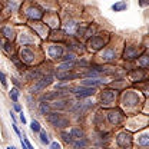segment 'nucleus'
I'll use <instances>...</instances> for the list:
<instances>
[{
  "mask_svg": "<svg viewBox=\"0 0 149 149\" xmlns=\"http://www.w3.org/2000/svg\"><path fill=\"white\" fill-rule=\"evenodd\" d=\"M142 103H145V100L142 99V96L139 93L136 91H133V89L125 91L122 93V96H120V109L125 112V115L126 113H129L130 116L136 115L139 106Z\"/></svg>",
  "mask_w": 149,
  "mask_h": 149,
  "instance_id": "obj_1",
  "label": "nucleus"
},
{
  "mask_svg": "<svg viewBox=\"0 0 149 149\" xmlns=\"http://www.w3.org/2000/svg\"><path fill=\"white\" fill-rule=\"evenodd\" d=\"M20 10H22L20 13L24 16V19L27 22H32V23L40 22L45 17V12L40 9V6L37 3H22Z\"/></svg>",
  "mask_w": 149,
  "mask_h": 149,
  "instance_id": "obj_2",
  "label": "nucleus"
},
{
  "mask_svg": "<svg viewBox=\"0 0 149 149\" xmlns=\"http://www.w3.org/2000/svg\"><path fill=\"white\" fill-rule=\"evenodd\" d=\"M16 43L22 47H37V45L40 43V39L33 33V30L26 26L23 32H19L16 33Z\"/></svg>",
  "mask_w": 149,
  "mask_h": 149,
  "instance_id": "obj_3",
  "label": "nucleus"
},
{
  "mask_svg": "<svg viewBox=\"0 0 149 149\" xmlns=\"http://www.w3.org/2000/svg\"><path fill=\"white\" fill-rule=\"evenodd\" d=\"M17 56L24 66H32V65H37L39 57H42V53L36 47H20Z\"/></svg>",
  "mask_w": 149,
  "mask_h": 149,
  "instance_id": "obj_4",
  "label": "nucleus"
},
{
  "mask_svg": "<svg viewBox=\"0 0 149 149\" xmlns=\"http://www.w3.org/2000/svg\"><path fill=\"white\" fill-rule=\"evenodd\" d=\"M126 126V130H129L130 133L133 130H141V129H145L146 125H148V116L145 113H136V115H132L129 118H126L125 123Z\"/></svg>",
  "mask_w": 149,
  "mask_h": 149,
  "instance_id": "obj_5",
  "label": "nucleus"
},
{
  "mask_svg": "<svg viewBox=\"0 0 149 149\" xmlns=\"http://www.w3.org/2000/svg\"><path fill=\"white\" fill-rule=\"evenodd\" d=\"M118 99H119V92L111 88H105L99 93V105L102 108H108V109L115 108L118 103Z\"/></svg>",
  "mask_w": 149,
  "mask_h": 149,
  "instance_id": "obj_6",
  "label": "nucleus"
},
{
  "mask_svg": "<svg viewBox=\"0 0 149 149\" xmlns=\"http://www.w3.org/2000/svg\"><path fill=\"white\" fill-rule=\"evenodd\" d=\"M46 120L55 128V129H66L68 126H70V119L66 118L65 115H62L60 112H50L49 115H46Z\"/></svg>",
  "mask_w": 149,
  "mask_h": 149,
  "instance_id": "obj_7",
  "label": "nucleus"
},
{
  "mask_svg": "<svg viewBox=\"0 0 149 149\" xmlns=\"http://www.w3.org/2000/svg\"><path fill=\"white\" fill-rule=\"evenodd\" d=\"M126 116L125 112L122 111L120 108H111L108 109L106 113H105V119L108 120V123L112 125V126H119V125H123L125 120H126Z\"/></svg>",
  "mask_w": 149,
  "mask_h": 149,
  "instance_id": "obj_8",
  "label": "nucleus"
},
{
  "mask_svg": "<svg viewBox=\"0 0 149 149\" xmlns=\"http://www.w3.org/2000/svg\"><path fill=\"white\" fill-rule=\"evenodd\" d=\"M111 36L109 35H95L93 37L88 39V49L91 52H100L109 45Z\"/></svg>",
  "mask_w": 149,
  "mask_h": 149,
  "instance_id": "obj_9",
  "label": "nucleus"
},
{
  "mask_svg": "<svg viewBox=\"0 0 149 149\" xmlns=\"http://www.w3.org/2000/svg\"><path fill=\"white\" fill-rule=\"evenodd\" d=\"M115 143L118 149H133V135L129 130H119L115 135Z\"/></svg>",
  "mask_w": 149,
  "mask_h": 149,
  "instance_id": "obj_10",
  "label": "nucleus"
},
{
  "mask_svg": "<svg viewBox=\"0 0 149 149\" xmlns=\"http://www.w3.org/2000/svg\"><path fill=\"white\" fill-rule=\"evenodd\" d=\"M119 49L116 47V46H113V45H108L105 49H102L100 52H99V60L102 62V63H105V65H111L113 63L118 57H119Z\"/></svg>",
  "mask_w": 149,
  "mask_h": 149,
  "instance_id": "obj_11",
  "label": "nucleus"
},
{
  "mask_svg": "<svg viewBox=\"0 0 149 149\" xmlns=\"http://www.w3.org/2000/svg\"><path fill=\"white\" fill-rule=\"evenodd\" d=\"M145 49L141 47V45H136V43H126L125 45V49H123V53L122 57L126 60V62H132V60H136L139 56L143 53Z\"/></svg>",
  "mask_w": 149,
  "mask_h": 149,
  "instance_id": "obj_12",
  "label": "nucleus"
},
{
  "mask_svg": "<svg viewBox=\"0 0 149 149\" xmlns=\"http://www.w3.org/2000/svg\"><path fill=\"white\" fill-rule=\"evenodd\" d=\"M46 53L50 60H60L65 55V47L60 43H49L46 47Z\"/></svg>",
  "mask_w": 149,
  "mask_h": 149,
  "instance_id": "obj_13",
  "label": "nucleus"
},
{
  "mask_svg": "<svg viewBox=\"0 0 149 149\" xmlns=\"http://www.w3.org/2000/svg\"><path fill=\"white\" fill-rule=\"evenodd\" d=\"M70 93H73L74 96H76V99L82 100L83 97L93 96V95L96 93V89H95V88H86V86H72Z\"/></svg>",
  "mask_w": 149,
  "mask_h": 149,
  "instance_id": "obj_14",
  "label": "nucleus"
},
{
  "mask_svg": "<svg viewBox=\"0 0 149 149\" xmlns=\"http://www.w3.org/2000/svg\"><path fill=\"white\" fill-rule=\"evenodd\" d=\"M16 30L12 24H1L0 26V37L6 42H15L16 39Z\"/></svg>",
  "mask_w": 149,
  "mask_h": 149,
  "instance_id": "obj_15",
  "label": "nucleus"
},
{
  "mask_svg": "<svg viewBox=\"0 0 149 149\" xmlns=\"http://www.w3.org/2000/svg\"><path fill=\"white\" fill-rule=\"evenodd\" d=\"M32 30H33V33L36 35L40 40L43 39V37H47L49 36V27L43 23V22H36V23H30V26H29Z\"/></svg>",
  "mask_w": 149,
  "mask_h": 149,
  "instance_id": "obj_16",
  "label": "nucleus"
},
{
  "mask_svg": "<svg viewBox=\"0 0 149 149\" xmlns=\"http://www.w3.org/2000/svg\"><path fill=\"white\" fill-rule=\"evenodd\" d=\"M43 23L49 27V30H50V29H59V26H60L59 15H57L56 12H49V13H46L45 17H43Z\"/></svg>",
  "mask_w": 149,
  "mask_h": 149,
  "instance_id": "obj_17",
  "label": "nucleus"
},
{
  "mask_svg": "<svg viewBox=\"0 0 149 149\" xmlns=\"http://www.w3.org/2000/svg\"><path fill=\"white\" fill-rule=\"evenodd\" d=\"M146 70L145 69H141V68H135V69H130L129 72H128V79H129L130 82H145L146 80Z\"/></svg>",
  "mask_w": 149,
  "mask_h": 149,
  "instance_id": "obj_18",
  "label": "nucleus"
},
{
  "mask_svg": "<svg viewBox=\"0 0 149 149\" xmlns=\"http://www.w3.org/2000/svg\"><path fill=\"white\" fill-rule=\"evenodd\" d=\"M72 105H73V100H69V99H57V100L50 103V109H53V112L65 111V109L70 108Z\"/></svg>",
  "mask_w": 149,
  "mask_h": 149,
  "instance_id": "obj_19",
  "label": "nucleus"
},
{
  "mask_svg": "<svg viewBox=\"0 0 149 149\" xmlns=\"http://www.w3.org/2000/svg\"><path fill=\"white\" fill-rule=\"evenodd\" d=\"M53 76L60 82H69V80H74V79L82 77L80 73H76V72H72V70L70 72H56Z\"/></svg>",
  "mask_w": 149,
  "mask_h": 149,
  "instance_id": "obj_20",
  "label": "nucleus"
},
{
  "mask_svg": "<svg viewBox=\"0 0 149 149\" xmlns=\"http://www.w3.org/2000/svg\"><path fill=\"white\" fill-rule=\"evenodd\" d=\"M135 145L138 148H149V135L143 132V133H138L136 138L133 136V146Z\"/></svg>",
  "mask_w": 149,
  "mask_h": 149,
  "instance_id": "obj_21",
  "label": "nucleus"
},
{
  "mask_svg": "<svg viewBox=\"0 0 149 149\" xmlns=\"http://www.w3.org/2000/svg\"><path fill=\"white\" fill-rule=\"evenodd\" d=\"M20 4L17 1H6V3H1V6H4L6 9H1V13H7V15H12V13H16L19 9H20Z\"/></svg>",
  "mask_w": 149,
  "mask_h": 149,
  "instance_id": "obj_22",
  "label": "nucleus"
},
{
  "mask_svg": "<svg viewBox=\"0 0 149 149\" xmlns=\"http://www.w3.org/2000/svg\"><path fill=\"white\" fill-rule=\"evenodd\" d=\"M103 85V80L100 79H83L80 82V86H86V88H97V86H102Z\"/></svg>",
  "mask_w": 149,
  "mask_h": 149,
  "instance_id": "obj_23",
  "label": "nucleus"
},
{
  "mask_svg": "<svg viewBox=\"0 0 149 149\" xmlns=\"http://www.w3.org/2000/svg\"><path fill=\"white\" fill-rule=\"evenodd\" d=\"M69 135L72 136V139L73 141H77V139H83V138H86V135H85V130L82 129V128H79V126H74L70 129L69 132Z\"/></svg>",
  "mask_w": 149,
  "mask_h": 149,
  "instance_id": "obj_24",
  "label": "nucleus"
},
{
  "mask_svg": "<svg viewBox=\"0 0 149 149\" xmlns=\"http://www.w3.org/2000/svg\"><path fill=\"white\" fill-rule=\"evenodd\" d=\"M74 62H76V60H74ZM74 62H63V63H60V65L56 68V72H70V70H73V68L76 66Z\"/></svg>",
  "mask_w": 149,
  "mask_h": 149,
  "instance_id": "obj_25",
  "label": "nucleus"
},
{
  "mask_svg": "<svg viewBox=\"0 0 149 149\" xmlns=\"http://www.w3.org/2000/svg\"><path fill=\"white\" fill-rule=\"evenodd\" d=\"M138 68L145 69V70L149 68V57L146 53H142V55L138 57Z\"/></svg>",
  "mask_w": 149,
  "mask_h": 149,
  "instance_id": "obj_26",
  "label": "nucleus"
},
{
  "mask_svg": "<svg viewBox=\"0 0 149 149\" xmlns=\"http://www.w3.org/2000/svg\"><path fill=\"white\" fill-rule=\"evenodd\" d=\"M89 145V139L88 138H83V139H77L72 142V146L73 149H86Z\"/></svg>",
  "mask_w": 149,
  "mask_h": 149,
  "instance_id": "obj_27",
  "label": "nucleus"
},
{
  "mask_svg": "<svg viewBox=\"0 0 149 149\" xmlns=\"http://www.w3.org/2000/svg\"><path fill=\"white\" fill-rule=\"evenodd\" d=\"M10 60H12V62L15 63V66L17 68V69L20 70V72H24V70L27 69V66H24V65H23V62H22V60L19 59V56L16 55V53H15V55H12V56H10Z\"/></svg>",
  "mask_w": 149,
  "mask_h": 149,
  "instance_id": "obj_28",
  "label": "nucleus"
},
{
  "mask_svg": "<svg viewBox=\"0 0 149 149\" xmlns=\"http://www.w3.org/2000/svg\"><path fill=\"white\" fill-rule=\"evenodd\" d=\"M4 53H7L9 56L15 55V50H16V45L13 43V42H4V46H3V49H1Z\"/></svg>",
  "mask_w": 149,
  "mask_h": 149,
  "instance_id": "obj_29",
  "label": "nucleus"
},
{
  "mask_svg": "<svg viewBox=\"0 0 149 149\" xmlns=\"http://www.w3.org/2000/svg\"><path fill=\"white\" fill-rule=\"evenodd\" d=\"M39 112H40V115H49L52 109H50V103H47V102H40V105H39Z\"/></svg>",
  "mask_w": 149,
  "mask_h": 149,
  "instance_id": "obj_30",
  "label": "nucleus"
},
{
  "mask_svg": "<svg viewBox=\"0 0 149 149\" xmlns=\"http://www.w3.org/2000/svg\"><path fill=\"white\" fill-rule=\"evenodd\" d=\"M59 136L62 138V141L65 142V143H70L72 145V142H73V139H72V136L69 135V132H66V130H60V133H59Z\"/></svg>",
  "mask_w": 149,
  "mask_h": 149,
  "instance_id": "obj_31",
  "label": "nucleus"
},
{
  "mask_svg": "<svg viewBox=\"0 0 149 149\" xmlns=\"http://www.w3.org/2000/svg\"><path fill=\"white\" fill-rule=\"evenodd\" d=\"M128 7V4L125 3V1H118V3H115L113 6H112V10L113 12H122V10H125Z\"/></svg>",
  "mask_w": 149,
  "mask_h": 149,
  "instance_id": "obj_32",
  "label": "nucleus"
},
{
  "mask_svg": "<svg viewBox=\"0 0 149 149\" xmlns=\"http://www.w3.org/2000/svg\"><path fill=\"white\" fill-rule=\"evenodd\" d=\"M9 96H10V99H12L15 103H17V99H19V96H20L19 89H16V88H12V91L9 92Z\"/></svg>",
  "mask_w": 149,
  "mask_h": 149,
  "instance_id": "obj_33",
  "label": "nucleus"
},
{
  "mask_svg": "<svg viewBox=\"0 0 149 149\" xmlns=\"http://www.w3.org/2000/svg\"><path fill=\"white\" fill-rule=\"evenodd\" d=\"M39 138H40V142H42V143H45V145H49V143H50L46 130H40V132H39Z\"/></svg>",
  "mask_w": 149,
  "mask_h": 149,
  "instance_id": "obj_34",
  "label": "nucleus"
},
{
  "mask_svg": "<svg viewBox=\"0 0 149 149\" xmlns=\"http://www.w3.org/2000/svg\"><path fill=\"white\" fill-rule=\"evenodd\" d=\"M62 62H74L76 60V55L74 53H66V55H63L62 56V59H60Z\"/></svg>",
  "mask_w": 149,
  "mask_h": 149,
  "instance_id": "obj_35",
  "label": "nucleus"
},
{
  "mask_svg": "<svg viewBox=\"0 0 149 149\" xmlns=\"http://www.w3.org/2000/svg\"><path fill=\"white\" fill-rule=\"evenodd\" d=\"M30 129L33 130L35 133H39V132L42 130V128H40V123H39L37 120H35V119H33V120H32V123H30Z\"/></svg>",
  "mask_w": 149,
  "mask_h": 149,
  "instance_id": "obj_36",
  "label": "nucleus"
},
{
  "mask_svg": "<svg viewBox=\"0 0 149 149\" xmlns=\"http://www.w3.org/2000/svg\"><path fill=\"white\" fill-rule=\"evenodd\" d=\"M0 82H1V85H3V86H6V85H7V80H6V74L3 73L1 70H0Z\"/></svg>",
  "mask_w": 149,
  "mask_h": 149,
  "instance_id": "obj_37",
  "label": "nucleus"
},
{
  "mask_svg": "<svg viewBox=\"0 0 149 149\" xmlns=\"http://www.w3.org/2000/svg\"><path fill=\"white\" fill-rule=\"evenodd\" d=\"M49 148L50 149H60V143L56 141V142H52V143H49Z\"/></svg>",
  "mask_w": 149,
  "mask_h": 149,
  "instance_id": "obj_38",
  "label": "nucleus"
},
{
  "mask_svg": "<svg viewBox=\"0 0 149 149\" xmlns=\"http://www.w3.org/2000/svg\"><path fill=\"white\" fill-rule=\"evenodd\" d=\"M12 80H13V83L16 85V89H20V88H22V83L19 82V79H16V77H12Z\"/></svg>",
  "mask_w": 149,
  "mask_h": 149,
  "instance_id": "obj_39",
  "label": "nucleus"
},
{
  "mask_svg": "<svg viewBox=\"0 0 149 149\" xmlns=\"http://www.w3.org/2000/svg\"><path fill=\"white\" fill-rule=\"evenodd\" d=\"M13 109H15L16 112H19V113H20V112H22V106H20L19 103H13Z\"/></svg>",
  "mask_w": 149,
  "mask_h": 149,
  "instance_id": "obj_40",
  "label": "nucleus"
},
{
  "mask_svg": "<svg viewBox=\"0 0 149 149\" xmlns=\"http://www.w3.org/2000/svg\"><path fill=\"white\" fill-rule=\"evenodd\" d=\"M19 118H20V120H22V122H23V125H24V123H26V118H24L23 112H20V116H19Z\"/></svg>",
  "mask_w": 149,
  "mask_h": 149,
  "instance_id": "obj_41",
  "label": "nucleus"
},
{
  "mask_svg": "<svg viewBox=\"0 0 149 149\" xmlns=\"http://www.w3.org/2000/svg\"><path fill=\"white\" fill-rule=\"evenodd\" d=\"M12 126H13V129H15V132H16V133H17L19 136H20V130H19L17 125H16V123H13V125H12Z\"/></svg>",
  "mask_w": 149,
  "mask_h": 149,
  "instance_id": "obj_42",
  "label": "nucleus"
},
{
  "mask_svg": "<svg viewBox=\"0 0 149 149\" xmlns=\"http://www.w3.org/2000/svg\"><path fill=\"white\" fill-rule=\"evenodd\" d=\"M4 42H6V40H3V39L0 37V49H3V46H4Z\"/></svg>",
  "mask_w": 149,
  "mask_h": 149,
  "instance_id": "obj_43",
  "label": "nucleus"
},
{
  "mask_svg": "<svg viewBox=\"0 0 149 149\" xmlns=\"http://www.w3.org/2000/svg\"><path fill=\"white\" fill-rule=\"evenodd\" d=\"M20 143H22V148H23V149H27V148H26V145L23 143V141H20Z\"/></svg>",
  "mask_w": 149,
  "mask_h": 149,
  "instance_id": "obj_44",
  "label": "nucleus"
},
{
  "mask_svg": "<svg viewBox=\"0 0 149 149\" xmlns=\"http://www.w3.org/2000/svg\"><path fill=\"white\" fill-rule=\"evenodd\" d=\"M1 9H3V6H1V3H0V15H1Z\"/></svg>",
  "mask_w": 149,
  "mask_h": 149,
  "instance_id": "obj_45",
  "label": "nucleus"
},
{
  "mask_svg": "<svg viewBox=\"0 0 149 149\" xmlns=\"http://www.w3.org/2000/svg\"><path fill=\"white\" fill-rule=\"evenodd\" d=\"M7 149H16V148H15V146H9Z\"/></svg>",
  "mask_w": 149,
  "mask_h": 149,
  "instance_id": "obj_46",
  "label": "nucleus"
},
{
  "mask_svg": "<svg viewBox=\"0 0 149 149\" xmlns=\"http://www.w3.org/2000/svg\"><path fill=\"white\" fill-rule=\"evenodd\" d=\"M89 149H100V148H97V146H96V148H89Z\"/></svg>",
  "mask_w": 149,
  "mask_h": 149,
  "instance_id": "obj_47",
  "label": "nucleus"
},
{
  "mask_svg": "<svg viewBox=\"0 0 149 149\" xmlns=\"http://www.w3.org/2000/svg\"><path fill=\"white\" fill-rule=\"evenodd\" d=\"M139 149H148V148H139Z\"/></svg>",
  "mask_w": 149,
  "mask_h": 149,
  "instance_id": "obj_48",
  "label": "nucleus"
}]
</instances>
